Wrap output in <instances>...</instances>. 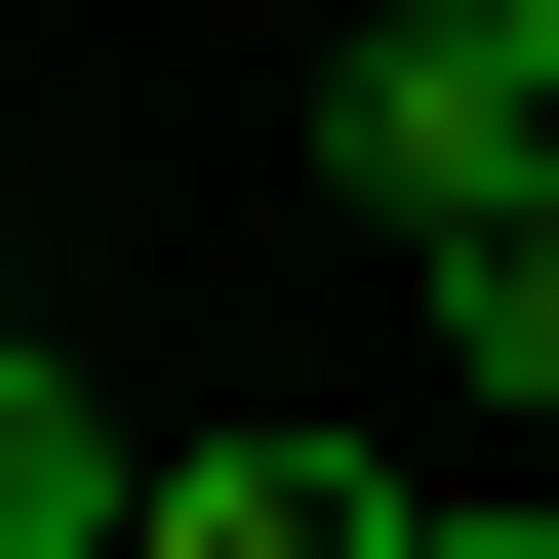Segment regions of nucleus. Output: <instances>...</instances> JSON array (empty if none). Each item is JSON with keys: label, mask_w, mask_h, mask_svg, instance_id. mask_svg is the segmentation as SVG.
I'll return each mask as SVG.
<instances>
[{"label": "nucleus", "mask_w": 559, "mask_h": 559, "mask_svg": "<svg viewBox=\"0 0 559 559\" xmlns=\"http://www.w3.org/2000/svg\"><path fill=\"white\" fill-rule=\"evenodd\" d=\"M320 160L440 240V200H520L559 160V0H360V81H320Z\"/></svg>", "instance_id": "1"}, {"label": "nucleus", "mask_w": 559, "mask_h": 559, "mask_svg": "<svg viewBox=\"0 0 559 559\" xmlns=\"http://www.w3.org/2000/svg\"><path fill=\"white\" fill-rule=\"evenodd\" d=\"M400 280H440V360H479V400H520V440H559V160H520V200H440V240H400Z\"/></svg>", "instance_id": "3"}, {"label": "nucleus", "mask_w": 559, "mask_h": 559, "mask_svg": "<svg viewBox=\"0 0 559 559\" xmlns=\"http://www.w3.org/2000/svg\"><path fill=\"white\" fill-rule=\"evenodd\" d=\"M0 559H120V400L40 360V320H0Z\"/></svg>", "instance_id": "4"}, {"label": "nucleus", "mask_w": 559, "mask_h": 559, "mask_svg": "<svg viewBox=\"0 0 559 559\" xmlns=\"http://www.w3.org/2000/svg\"><path fill=\"white\" fill-rule=\"evenodd\" d=\"M360 559H559V520H520V479H400V520H360Z\"/></svg>", "instance_id": "5"}, {"label": "nucleus", "mask_w": 559, "mask_h": 559, "mask_svg": "<svg viewBox=\"0 0 559 559\" xmlns=\"http://www.w3.org/2000/svg\"><path fill=\"white\" fill-rule=\"evenodd\" d=\"M0 320H40V280H0Z\"/></svg>", "instance_id": "6"}, {"label": "nucleus", "mask_w": 559, "mask_h": 559, "mask_svg": "<svg viewBox=\"0 0 559 559\" xmlns=\"http://www.w3.org/2000/svg\"><path fill=\"white\" fill-rule=\"evenodd\" d=\"M400 440H120V559H360Z\"/></svg>", "instance_id": "2"}]
</instances>
